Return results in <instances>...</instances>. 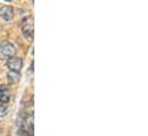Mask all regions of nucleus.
I'll return each instance as SVG.
<instances>
[{
	"mask_svg": "<svg viewBox=\"0 0 148 136\" xmlns=\"http://www.w3.org/2000/svg\"><path fill=\"white\" fill-rule=\"evenodd\" d=\"M16 53L15 46L8 41H3L0 44V58L1 60H9L10 57H14Z\"/></svg>",
	"mask_w": 148,
	"mask_h": 136,
	"instance_id": "f257e3e1",
	"label": "nucleus"
},
{
	"mask_svg": "<svg viewBox=\"0 0 148 136\" xmlns=\"http://www.w3.org/2000/svg\"><path fill=\"white\" fill-rule=\"evenodd\" d=\"M22 32L25 38H32L34 35V20L32 17L25 18L22 23Z\"/></svg>",
	"mask_w": 148,
	"mask_h": 136,
	"instance_id": "f03ea898",
	"label": "nucleus"
},
{
	"mask_svg": "<svg viewBox=\"0 0 148 136\" xmlns=\"http://www.w3.org/2000/svg\"><path fill=\"white\" fill-rule=\"evenodd\" d=\"M7 67L10 71H14V72H20V70L23 67V61L22 58L20 57H10L8 61H7Z\"/></svg>",
	"mask_w": 148,
	"mask_h": 136,
	"instance_id": "7ed1b4c3",
	"label": "nucleus"
},
{
	"mask_svg": "<svg viewBox=\"0 0 148 136\" xmlns=\"http://www.w3.org/2000/svg\"><path fill=\"white\" fill-rule=\"evenodd\" d=\"M0 17L3 21H10L14 17V9L10 6H2L0 7Z\"/></svg>",
	"mask_w": 148,
	"mask_h": 136,
	"instance_id": "20e7f679",
	"label": "nucleus"
},
{
	"mask_svg": "<svg viewBox=\"0 0 148 136\" xmlns=\"http://www.w3.org/2000/svg\"><path fill=\"white\" fill-rule=\"evenodd\" d=\"M7 80H8V84H10V85H15V84L20 80V73H18V72L10 71V72L7 74Z\"/></svg>",
	"mask_w": 148,
	"mask_h": 136,
	"instance_id": "39448f33",
	"label": "nucleus"
},
{
	"mask_svg": "<svg viewBox=\"0 0 148 136\" xmlns=\"http://www.w3.org/2000/svg\"><path fill=\"white\" fill-rule=\"evenodd\" d=\"M9 101V93H8V90L5 88V87H2V86H0V103H7Z\"/></svg>",
	"mask_w": 148,
	"mask_h": 136,
	"instance_id": "423d86ee",
	"label": "nucleus"
},
{
	"mask_svg": "<svg viewBox=\"0 0 148 136\" xmlns=\"http://www.w3.org/2000/svg\"><path fill=\"white\" fill-rule=\"evenodd\" d=\"M8 113V109L5 106V104L0 103V117H5Z\"/></svg>",
	"mask_w": 148,
	"mask_h": 136,
	"instance_id": "0eeeda50",
	"label": "nucleus"
}]
</instances>
